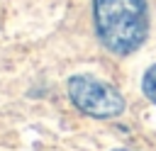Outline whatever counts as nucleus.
I'll list each match as a JSON object with an SVG mask.
<instances>
[{
	"instance_id": "f03ea898",
	"label": "nucleus",
	"mask_w": 156,
	"mask_h": 151,
	"mask_svg": "<svg viewBox=\"0 0 156 151\" xmlns=\"http://www.w3.org/2000/svg\"><path fill=\"white\" fill-rule=\"evenodd\" d=\"M68 97L83 114L95 117V119H112L124 112L122 93L115 85L98 80L88 73L73 76L68 80Z\"/></svg>"
},
{
	"instance_id": "7ed1b4c3",
	"label": "nucleus",
	"mask_w": 156,
	"mask_h": 151,
	"mask_svg": "<svg viewBox=\"0 0 156 151\" xmlns=\"http://www.w3.org/2000/svg\"><path fill=\"white\" fill-rule=\"evenodd\" d=\"M141 88H144V95L156 105V66H151V68L144 73V83H141Z\"/></svg>"
},
{
	"instance_id": "f257e3e1",
	"label": "nucleus",
	"mask_w": 156,
	"mask_h": 151,
	"mask_svg": "<svg viewBox=\"0 0 156 151\" xmlns=\"http://www.w3.org/2000/svg\"><path fill=\"white\" fill-rule=\"evenodd\" d=\"M93 22L100 44L127 56L146 41L149 7L146 0H93Z\"/></svg>"
},
{
	"instance_id": "20e7f679",
	"label": "nucleus",
	"mask_w": 156,
	"mask_h": 151,
	"mask_svg": "<svg viewBox=\"0 0 156 151\" xmlns=\"http://www.w3.org/2000/svg\"><path fill=\"white\" fill-rule=\"evenodd\" d=\"M115 151H127V149H115Z\"/></svg>"
}]
</instances>
